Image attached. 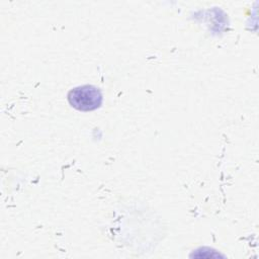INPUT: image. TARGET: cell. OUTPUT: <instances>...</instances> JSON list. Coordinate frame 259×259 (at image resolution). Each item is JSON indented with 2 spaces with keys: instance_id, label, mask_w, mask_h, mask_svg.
<instances>
[{
  "instance_id": "obj_1",
  "label": "cell",
  "mask_w": 259,
  "mask_h": 259,
  "mask_svg": "<svg viewBox=\"0 0 259 259\" xmlns=\"http://www.w3.org/2000/svg\"><path fill=\"white\" fill-rule=\"evenodd\" d=\"M69 104L79 111H93L99 108L103 101L101 91L93 85H82L68 92Z\"/></svg>"
}]
</instances>
